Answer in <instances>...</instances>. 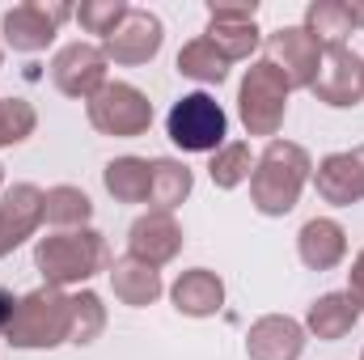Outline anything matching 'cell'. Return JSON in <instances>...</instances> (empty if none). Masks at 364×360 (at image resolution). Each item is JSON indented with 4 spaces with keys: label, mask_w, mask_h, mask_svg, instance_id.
Instances as JSON below:
<instances>
[{
    "label": "cell",
    "mask_w": 364,
    "mask_h": 360,
    "mask_svg": "<svg viewBox=\"0 0 364 360\" xmlns=\"http://www.w3.org/2000/svg\"><path fill=\"white\" fill-rule=\"evenodd\" d=\"M314 186L322 195V203L331 208H352L364 199V170L356 153H326L314 166Z\"/></svg>",
    "instance_id": "17"
},
{
    "label": "cell",
    "mask_w": 364,
    "mask_h": 360,
    "mask_svg": "<svg viewBox=\"0 0 364 360\" xmlns=\"http://www.w3.org/2000/svg\"><path fill=\"white\" fill-rule=\"evenodd\" d=\"M195 191V174L191 166L178 162V157H157L153 162V182H149V203L153 212H174L191 199Z\"/></svg>",
    "instance_id": "22"
},
{
    "label": "cell",
    "mask_w": 364,
    "mask_h": 360,
    "mask_svg": "<svg viewBox=\"0 0 364 360\" xmlns=\"http://www.w3.org/2000/svg\"><path fill=\"white\" fill-rule=\"evenodd\" d=\"M38 127V110L26 97H0V149L26 144Z\"/></svg>",
    "instance_id": "29"
},
{
    "label": "cell",
    "mask_w": 364,
    "mask_h": 360,
    "mask_svg": "<svg viewBox=\"0 0 364 360\" xmlns=\"http://www.w3.org/2000/svg\"><path fill=\"white\" fill-rule=\"evenodd\" d=\"M296 255L309 271H335L348 259V229L335 216H309L296 233Z\"/></svg>",
    "instance_id": "16"
},
{
    "label": "cell",
    "mask_w": 364,
    "mask_h": 360,
    "mask_svg": "<svg viewBox=\"0 0 364 360\" xmlns=\"http://www.w3.org/2000/svg\"><path fill=\"white\" fill-rule=\"evenodd\" d=\"M161 43H166L161 17H157L153 9H136V4H132V13L119 21V30L102 43V51H106V60L119 64V68H140V64L157 60Z\"/></svg>",
    "instance_id": "11"
},
{
    "label": "cell",
    "mask_w": 364,
    "mask_h": 360,
    "mask_svg": "<svg viewBox=\"0 0 364 360\" xmlns=\"http://www.w3.org/2000/svg\"><path fill=\"white\" fill-rule=\"evenodd\" d=\"M102 331H106V305H102V297L93 288L73 292V335H68V344L90 348Z\"/></svg>",
    "instance_id": "27"
},
{
    "label": "cell",
    "mask_w": 364,
    "mask_h": 360,
    "mask_svg": "<svg viewBox=\"0 0 364 360\" xmlns=\"http://www.w3.org/2000/svg\"><path fill=\"white\" fill-rule=\"evenodd\" d=\"M309 93L331 106V110H348L364 102V55H356L352 47H326L322 51V68L314 77Z\"/></svg>",
    "instance_id": "10"
},
{
    "label": "cell",
    "mask_w": 364,
    "mask_h": 360,
    "mask_svg": "<svg viewBox=\"0 0 364 360\" xmlns=\"http://www.w3.org/2000/svg\"><path fill=\"white\" fill-rule=\"evenodd\" d=\"M360 360H364V356H360Z\"/></svg>",
    "instance_id": "36"
},
{
    "label": "cell",
    "mask_w": 364,
    "mask_h": 360,
    "mask_svg": "<svg viewBox=\"0 0 364 360\" xmlns=\"http://www.w3.org/2000/svg\"><path fill=\"white\" fill-rule=\"evenodd\" d=\"M106 68H110L106 51H102L97 43L77 38V43H68V47H60V51H55V60H51V85L64 93V97L90 102L93 93L110 81V77H106Z\"/></svg>",
    "instance_id": "9"
},
{
    "label": "cell",
    "mask_w": 364,
    "mask_h": 360,
    "mask_svg": "<svg viewBox=\"0 0 364 360\" xmlns=\"http://www.w3.org/2000/svg\"><path fill=\"white\" fill-rule=\"evenodd\" d=\"M250 174H255V153H250L246 140H229L208 162V179H212L216 191H237L242 182H250Z\"/></svg>",
    "instance_id": "26"
},
{
    "label": "cell",
    "mask_w": 364,
    "mask_h": 360,
    "mask_svg": "<svg viewBox=\"0 0 364 360\" xmlns=\"http://www.w3.org/2000/svg\"><path fill=\"white\" fill-rule=\"evenodd\" d=\"M0 191H4V166H0Z\"/></svg>",
    "instance_id": "34"
},
{
    "label": "cell",
    "mask_w": 364,
    "mask_h": 360,
    "mask_svg": "<svg viewBox=\"0 0 364 360\" xmlns=\"http://www.w3.org/2000/svg\"><path fill=\"white\" fill-rule=\"evenodd\" d=\"M110 246L97 229H64L34 242V271L47 288L68 292L73 284H90L97 271H110Z\"/></svg>",
    "instance_id": "2"
},
{
    "label": "cell",
    "mask_w": 364,
    "mask_h": 360,
    "mask_svg": "<svg viewBox=\"0 0 364 360\" xmlns=\"http://www.w3.org/2000/svg\"><path fill=\"white\" fill-rule=\"evenodd\" d=\"M348 13H352V26L364 30V0H348Z\"/></svg>",
    "instance_id": "32"
},
{
    "label": "cell",
    "mask_w": 364,
    "mask_h": 360,
    "mask_svg": "<svg viewBox=\"0 0 364 360\" xmlns=\"http://www.w3.org/2000/svg\"><path fill=\"white\" fill-rule=\"evenodd\" d=\"M47 191L34 182H13L0 191V259H9L21 242H30L43 225Z\"/></svg>",
    "instance_id": "13"
},
{
    "label": "cell",
    "mask_w": 364,
    "mask_h": 360,
    "mask_svg": "<svg viewBox=\"0 0 364 360\" xmlns=\"http://www.w3.org/2000/svg\"><path fill=\"white\" fill-rule=\"evenodd\" d=\"M43 221L55 225V233L64 229H90L93 221V199L73 186V182H60V186H47V199H43Z\"/></svg>",
    "instance_id": "24"
},
{
    "label": "cell",
    "mask_w": 364,
    "mask_h": 360,
    "mask_svg": "<svg viewBox=\"0 0 364 360\" xmlns=\"http://www.w3.org/2000/svg\"><path fill=\"white\" fill-rule=\"evenodd\" d=\"M301 30L309 38H318L322 51H326V47H348V34L356 26H352V13H348V0H309Z\"/></svg>",
    "instance_id": "23"
},
{
    "label": "cell",
    "mask_w": 364,
    "mask_h": 360,
    "mask_svg": "<svg viewBox=\"0 0 364 360\" xmlns=\"http://www.w3.org/2000/svg\"><path fill=\"white\" fill-rule=\"evenodd\" d=\"M263 51H267L263 60H272L275 68L288 77L292 90H309L314 77H318V68H322V43L309 38L301 26H279V30H272L263 38Z\"/></svg>",
    "instance_id": "12"
},
{
    "label": "cell",
    "mask_w": 364,
    "mask_h": 360,
    "mask_svg": "<svg viewBox=\"0 0 364 360\" xmlns=\"http://www.w3.org/2000/svg\"><path fill=\"white\" fill-rule=\"evenodd\" d=\"M174 64H178V77L195 81V85H225V81H229V60H225L203 34L191 38V43H182Z\"/></svg>",
    "instance_id": "25"
},
{
    "label": "cell",
    "mask_w": 364,
    "mask_h": 360,
    "mask_svg": "<svg viewBox=\"0 0 364 360\" xmlns=\"http://www.w3.org/2000/svg\"><path fill=\"white\" fill-rule=\"evenodd\" d=\"M182 250V225L174 221V212H140L127 229V255L149 263V268H166L174 263Z\"/></svg>",
    "instance_id": "14"
},
{
    "label": "cell",
    "mask_w": 364,
    "mask_h": 360,
    "mask_svg": "<svg viewBox=\"0 0 364 360\" xmlns=\"http://www.w3.org/2000/svg\"><path fill=\"white\" fill-rule=\"evenodd\" d=\"M106 195L114 203H149V182H153V162L149 157H114L102 170Z\"/></svg>",
    "instance_id": "21"
},
{
    "label": "cell",
    "mask_w": 364,
    "mask_h": 360,
    "mask_svg": "<svg viewBox=\"0 0 364 360\" xmlns=\"http://www.w3.org/2000/svg\"><path fill=\"white\" fill-rule=\"evenodd\" d=\"M314 179V157L292 144V140H267V149L255 157V174H250V203L263 216H288L301 203L305 182Z\"/></svg>",
    "instance_id": "1"
},
{
    "label": "cell",
    "mask_w": 364,
    "mask_h": 360,
    "mask_svg": "<svg viewBox=\"0 0 364 360\" xmlns=\"http://www.w3.org/2000/svg\"><path fill=\"white\" fill-rule=\"evenodd\" d=\"M170 301L186 318H216L225 309V280L212 268H191L170 284Z\"/></svg>",
    "instance_id": "18"
},
{
    "label": "cell",
    "mask_w": 364,
    "mask_h": 360,
    "mask_svg": "<svg viewBox=\"0 0 364 360\" xmlns=\"http://www.w3.org/2000/svg\"><path fill=\"white\" fill-rule=\"evenodd\" d=\"M166 136L182 153H208L212 157L216 149L229 144V115L212 93H182L166 115Z\"/></svg>",
    "instance_id": "5"
},
{
    "label": "cell",
    "mask_w": 364,
    "mask_h": 360,
    "mask_svg": "<svg viewBox=\"0 0 364 360\" xmlns=\"http://www.w3.org/2000/svg\"><path fill=\"white\" fill-rule=\"evenodd\" d=\"M305 322L288 314H263L246 331V356L250 360H301L305 352Z\"/></svg>",
    "instance_id": "15"
},
{
    "label": "cell",
    "mask_w": 364,
    "mask_h": 360,
    "mask_svg": "<svg viewBox=\"0 0 364 360\" xmlns=\"http://www.w3.org/2000/svg\"><path fill=\"white\" fill-rule=\"evenodd\" d=\"M17 301H21V297H13L9 288H0V339H4V331H9V322H13V314H17Z\"/></svg>",
    "instance_id": "31"
},
{
    "label": "cell",
    "mask_w": 364,
    "mask_h": 360,
    "mask_svg": "<svg viewBox=\"0 0 364 360\" xmlns=\"http://www.w3.org/2000/svg\"><path fill=\"white\" fill-rule=\"evenodd\" d=\"M259 4L255 0H242V4H208V30H203V38L229 60V64H237V60H250L255 51H259V43H263V34H259Z\"/></svg>",
    "instance_id": "8"
},
{
    "label": "cell",
    "mask_w": 364,
    "mask_h": 360,
    "mask_svg": "<svg viewBox=\"0 0 364 360\" xmlns=\"http://www.w3.org/2000/svg\"><path fill=\"white\" fill-rule=\"evenodd\" d=\"M73 13H77V9L64 4V0H51V4H43V0H26V4L4 9V17H0V34H4V43H9L13 51H21V55H38V51H47V47L55 43L60 26H64Z\"/></svg>",
    "instance_id": "7"
},
{
    "label": "cell",
    "mask_w": 364,
    "mask_h": 360,
    "mask_svg": "<svg viewBox=\"0 0 364 360\" xmlns=\"http://www.w3.org/2000/svg\"><path fill=\"white\" fill-rule=\"evenodd\" d=\"M85 115L97 136H114V140H136L153 127V102L132 81H106L85 102Z\"/></svg>",
    "instance_id": "6"
},
{
    "label": "cell",
    "mask_w": 364,
    "mask_h": 360,
    "mask_svg": "<svg viewBox=\"0 0 364 360\" xmlns=\"http://www.w3.org/2000/svg\"><path fill=\"white\" fill-rule=\"evenodd\" d=\"M110 288H114V297L123 301V305H132V309H149L161 292H166V280H161V271L149 268V263H140V259H132V255H123V259H114L110 263Z\"/></svg>",
    "instance_id": "19"
},
{
    "label": "cell",
    "mask_w": 364,
    "mask_h": 360,
    "mask_svg": "<svg viewBox=\"0 0 364 360\" xmlns=\"http://www.w3.org/2000/svg\"><path fill=\"white\" fill-rule=\"evenodd\" d=\"M288 97L292 85L288 77L275 68L272 60H255L237 85V119L246 127V136H267L275 140L279 127H284V115H288Z\"/></svg>",
    "instance_id": "4"
},
{
    "label": "cell",
    "mask_w": 364,
    "mask_h": 360,
    "mask_svg": "<svg viewBox=\"0 0 364 360\" xmlns=\"http://www.w3.org/2000/svg\"><path fill=\"white\" fill-rule=\"evenodd\" d=\"M352 153H356V162H360V170H364V144L360 149H352Z\"/></svg>",
    "instance_id": "33"
},
{
    "label": "cell",
    "mask_w": 364,
    "mask_h": 360,
    "mask_svg": "<svg viewBox=\"0 0 364 360\" xmlns=\"http://www.w3.org/2000/svg\"><path fill=\"white\" fill-rule=\"evenodd\" d=\"M0 64H4V47H0Z\"/></svg>",
    "instance_id": "35"
},
{
    "label": "cell",
    "mask_w": 364,
    "mask_h": 360,
    "mask_svg": "<svg viewBox=\"0 0 364 360\" xmlns=\"http://www.w3.org/2000/svg\"><path fill=\"white\" fill-rule=\"evenodd\" d=\"M360 322V305L348 297V292H322L309 309H305V335L322 339V344H335L343 335H352Z\"/></svg>",
    "instance_id": "20"
},
{
    "label": "cell",
    "mask_w": 364,
    "mask_h": 360,
    "mask_svg": "<svg viewBox=\"0 0 364 360\" xmlns=\"http://www.w3.org/2000/svg\"><path fill=\"white\" fill-rule=\"evenodd\" d=\"M127 13H132V4H127V0H85L73 17H77V26H81L85 34H93V38H97V47H102V43L119 30V21H123Z\"/></svg>",
    "instance_id": "28"
},
{
    "label": "cell",
    "mask_w": 364,
    "mask_h": 360,
    "mask_svg": "<svg viewBox=\"0 0 364 360\" xmlns=\"http://www.w3.org/2000/svg\"><path fill=\"white\" fill-rule=\"evenodd\" d=\"M356 305L364 309V246H360V255L352 259V271H348V288H343Z\"/></svg>",
    "instance_id": "30"
},
{
    "label": "cell",
    "mask_w": 364,
    "mask_h": 360,
    "mask_svg": "<svg viewBox=\"0 0 364 360\" xmlns=\"http://www.w3.org/2000/svg\"><path fill=\"white\" fill-rule=\"evenodd\" d=\"M73 335V292L64 288H34L17 301V314L4 331V344L17 352H51Z\"/></svg>",
    "instance_id": "3"
}]
</instances>
